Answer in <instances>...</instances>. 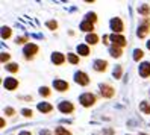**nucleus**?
<instances>
[{"label": "nucleus", "instance_id": "nucleus-1", "mask_svg": "<svg viewBox=\"0 0 150 135\" xmlns=\"http://www.w3.org/2000/svg\"><path fill=\"white\" fill-rule=\"evenodd\" d=\"M93 102H94V96L93 94L86 93V94H82L81 96V103L83 106H90V105H93Z\"/></svg>", "mask_w": 150, "mask_h": 135}, {"label": "nucleus", "instance_id": "nucleus-2", "mask_svg": "<svg viewBox=\"0 0 150 135\" xmlns=\"http://www.w3.org/2000/svg\"><path fill=\"white\" fill-rule=\"evenodd\" d=\"M74 79H76V82L81 84V85H86L88 84V76L85 73H82V71H77V73L74 75Z\"/></svg>", "mask_w": 150, "mask_h": 135}, {"label": "nucleus", "instance_id": "nucleus-3", "mask_svg": "<svg viewBox=\"0 0 150 135\" xmlns=\"http://www.w3.org/2000/svg\"><path fill=\"white\" fill-rule=\"evenodd\" d=\"M139 75L143 77L150 75V64H149V62H143V64L139 65Z\"/></svg>", "mask_w": 150, "mask_h": 135}, {"label": "nucleus", "instance_id": "nucleus-4", "mask_svg": "<svg viewBox=\"0 0 150 135\" xmlns=\"http://www.w3.org/2000/svg\"><path fill=\"white\" fill-rule=\"evenodd\" d=\"M111 28H112V31H115V32H121L123 31V24H121L120 18H112L111 20Z\"/></svg>", "mask_w": 150, "mask_h": 135}, {"label": "nucleus", "instance_id": "nucleus-5", "mask_svg": "<svg viewBox=\"0 0 150 135\" xmlns=\"http://www.w3.org/2000/svg\"><path fill=\"white\" fill-rule=\"evenodd\" d=\"M109 38H111V41H112V43L118 44V46H125V44H126V40H125V37H120V35H115V33H112Z\"/></svg>", "mask_w": 150, "mask_h": 135}, {"label": "nucleus", "instance_id": "nucleus-6", "mask_svg": "<svg viewBox=\"0 0 150 135\" xmlns=\"http://www.w3.org/2000/svg\"><path fill=\"white\" fill-rule=\"evenodd\" d=\"M37 50H38V47L35 46V44H28V46L24 47V55H26V56H30V55H33Z\"/></svg>", "mask_w": 150, "mask_h": 135}, {"label": "nucleus", "instance_id": "nucleus-7", "mask_svg": "<svg viewBox=\"0 0 150 135\" xmlns=\"http://www.w3.org/2000/svg\"><path fill=\"white\" fill-rule=\"evenodd\" d=\"M5 87H6L8 90H14V88L17 87V80H15L14 77H6V79H5Z\"/></svg>", "mask_w": 150, "mask_h": 135}, {"label": "nucleus", "instance_id": "nucleus-8", "mask_svg": "<svg viewBox=\"0 0 150 135\" xmlns=\"http://www.w3.org/2000/svg\"><path fill=\"white\" fill-rule=\"evenodd\" d=\"M59 109L62 111V112H71L73 111V106H71V103L70 102H62L59 105Z\"/></svg>", "mask_w": 150, "mask_h": 135}, {"label": "nucleus", "instance_id": "nucleus-9", "mask_svg": "<svg viewBox=\"0 0 150 135\" xmlns=\"http://www.w3.org/2000/svg\"><path fill=\"white\" fill-rule=\"evenodd\" d=\"M53 85H55L56 90H59V91H62V90H67V82H64V80H55Z\"/></svg>", "mask_w": 150, "mask_h": 135}, {"label": "nucleus", "instance_id": "nucleus-10", "mask_svg": "<svg viewBox=\"0 0 150 135\" xmlns=\"http://www.w3.org/2000/svg\"><path fill=\"white\" fill-rule=\"evenodd\" d=\"M52 61H53L55 64H62V62H64V56L61 55V53H53V56H52Z\"/></svg>", "mask_w": 150, "mask_h": 135}, {"label": "nucleus", "instance_id": "nucleus-11", "mask_svg": "<svg viewBox=\"0 0 150 135\" xmlns=\"http://www.w3.org/2000/svg\"><path fill=\"white\" fill-rule=\"evenodd\" d=\"M105 67H106V62H105V61H100V59H99V61L94 62V68L99 70V71H100V70H105Z\"/></svg>", "mask_w": 150, "mask_h": 135}, {"label": "nucleus", "instance_id": "nucleus-12", "mask_svg": "<svg viewBox=\"0 0 150 135\" xmlns=\"http://www.w3.org/2000/svg\"><path fill=\"white\" fill-rule=\"evenodd\" d=\"M38 109H40L41 112H49V111L52 109V105H49V103H40V105H38Z\"/></svg>", "mask_w": 150, "mask_h": 135}, {"label": "nucleus", "instance_id": "nucleus-13", "mask_svg": "<svg viewBox=\"0 0 150 135\" xmlns=\"http://www.w3.org/2000/svg\"><path fill=\"white\" fill-rule=\"evenodd\" d=\"M81 29H82V31H93V24H91L90 21H83V23L81 24Z\"/></svg>", "mask_w": 150, "mask_h": 135}, {"label": "nucleus", "instance_id": "nucleus-14", "mask_svg": "<svg viewBox=\"0 0 150 135\" xmlns=\"http://www.w3.org/2000/svg\"><path fill=\"white\" fill-rule=\"evenodd\" d=\"M77 52L81 53V55H88V47L86 46H83V44H81V46H77Z\"/></svg>", "mask_w": 150, "mask_h": 135}, {"label": "nucleus", "instance_id": "nucleus-15", "mask_svg": "<svg viewBox=\"0 0 150 135\" xmlns=\"http://www.w3.org/2000/svg\"><path fill=\"white\" fill-rule=\"evenodd\" d=\"M97 40H99V38H97L94 33H91V35H86V41H88V43H91V44L97 43Z\"/></svg>", "mask_w": 150, "mask_h": 135}, {"label": "nucleus", "instance_id": "nucleus-16", "mask_svg": "<svg viewBox=\"0 0 150 135\" xmlns=\"http://www.w3.org/2000/svg\"><path fill=\"white\" fill-rule=\"evenodd\" d=\"M109 52H111V55H112V56H115V58H117V56H120V53H121L118 47H111V49H109Z\"/></svg>", "mask_w": 150, "mask_h": 135}, {"label": "nucleus", "instance_id": "nucleus-17", "mask_svg": "<svg viewBox=\"0 0 150 135\" xmlns=\"http://www.w3.org/2000/svg\"><path fill=\"white\" fill-rule=\"evenodd\" d=\"M68 61L71 62V64H76V62L79 61V58L76 55H73V53H70V55H68Z\"/></svg>", "mask_w": 150, "mask_h": 135}, {"label": "nucleus", "instance_id": "nucleus-18", "mask_svg": "<svg viewBox=\"0 0 150 135\" xmlns=\"http://www.w3.org/2000/svg\"><path fill=\"white\" fill-rule=\"evenodd\" d=\"M9 35H11V31L8 29V28H3V29H2V37H3V38H8Z\"/></svg>", "mask_w": 150, "mask_h": 135}, {"label": "nucleus", "instance_id": "nucleus-19", "mask_svg": "<svg viewBox=\"0 0 150 135\" xmlns=\"http://www.w3.org/2000/svg\"><path fill=\"white\" fill-rule=\"evenodd\" d=\"M141 56H143V52H141V50H138V49H137V50L134 52V59H135V61H138V59H139Z\"/></svg>", "mask_w": 150, "mask_h": 135}, {"label": "nucleus", "instance_id": "nucleus-20", "mask_svg": "<svg viewBox=\"0 0 150 135\" xmlns=\"http://www.w3.org/2000/svg\"><path fill=\"white\" fill-rule=\"evenodd\" d=\"M103 90H105V94H106V96H111V94H112V93H111L112 90H111L109 87H106V85H102V91H103Z\"/></svg>", "mask_w": 150, "mask_h": 135}, {"label": "nucleus", "instance_id": "nucleus-21", "mask_svg": "<svg viewBox=\"0 0 150 135\" xmlns=\"http://www.w3.org/2000/svg\"><path fill=\"white\" fill-rule=\"evenodd\" d=\"M94 20H96V14H94V12L86 14V21H90V23H91V21H94Z\"/></svg>", "mask_w": 150, "mask_h": 135}, {"label": "nucleus", "instance_id": "nucleus-22", "mask_svg": "<svg viewBox=\"0 0 150 135\" xmlns=\"http://www.w3.org/2000/svg\"><path fill=\"white\" fill-rule=\"evenodd\" d=\"M141 109H143L144 112H150V108H149V105H147L146 102H143V103H141Z\"/></svg>", "mask_w": 150, "mask_h": 135}, {"label": "nucleus", "instance_id": "nucleus-23", "mask_svg": "<svg viewBox=\"0 0 150 135\" xmlns=\"http://www.w3.org/2000/svg\"><path fill=\"white\" fill-rule=\"evenodd\" d=\"M6 68L9 71H17V64H9V65H6Z\"/></svg>", "mask_w": 150, "mask_h": 135}, {"label": "nucleus", "instance_id": "nucleus-24", "mask_svg": "<svg viewBox=\"0 0 150 135\" xmlns=\"http://www.w3.org/2000/svg\"><path fill=\"white\" fill-rule=\"evenodd\" d=\"M56 132H58L59 135H68V132H67V131H64V129H61V128H58V129H56Z\"/></svg>", "mask_w": 150, "mask_h": 135}, {"label": "nucleus", "instance_id": "nucleus-25", "mask_svg": "<svg viewBox=\"0 0 150 135\" xmlns=\"http://www.w3.org/2000/svg\"><path fill=\"white\" fill-rule=\"evenodd\" d=\"M40 93H41V94H44V96H47V94H49V88H46V87L41 88V90H40Z\"/></svg>", "mask_w": 150, "mask_h": 135}, {"label": "nucleus", "instance_id": "nucleus-26", "mask_svg": "<svg viewBox=\"0 0 150 135\" xmlns=\"http://www.w3.org/2000/svg\"><path fill=\"white\" fill-rule=\"evenodd\" d=\"M21 114H24L26 117H29V115H32V111H29V109H23Z\"/></svg>", "mask_w": 150, "mask_h": 135}, {"label": "nucleus", "instance_id": "nucleus-27", "mask_svg": "<svg viewBox=\"0 0 150 135\" xmlns=\"http://www.w3.org/2000/svg\"><path fill=\"white\" fill-rule=\"evenodd\" d=\"M120 71H121V70H120V67H117L115 70H114V76L118 77V76H120Z\"/></svg>", "mask_w": 150, "mask_h": 135}, {"label": "nucleus", "instance_id": "nucleus-28", "mask_svg": "<svg viewBox=\"0 0 150 135\" xmlns=\"http://www.w3.org/2000/svg\"><path fill=\"white\" fill-rule=\"evenodd\" d=\"M47 26H49V28H52V29H55V28H56V23H53V21H49V23H47Z\"/></svg>", "mask_w": 150, "mask_h": 135}, {"label": "nucleus", "instance_id": "nucleus-29", "mask_svg": "<svg viewBox=\"0 0 150 135\" xmlns=\"http://www.w3.org/2000/svg\"><path fill=\"white\" fill-rule=\"evenodd\" d=\"M20 135H30V134H29V132H21Z\"/></svg>", "mask_w": 150, "mask_h": 135}, {"label": "nucleus", "instance_id": "nucleus-30", "mask_svg": "<svg viewBox=\"0 0 150 135\" xmlns=\"http://www.w3.org/2000/svg\"><path fill=\"white\" fill-rule=\"evenodd\" d=\"M147 47H149V49H150V41H149V43H147Z\"/></svg>", "mask_w": 150, "mask_h": 135}, {"label": "nucleus", "instance_id": "nucleus-31", "mask_svg": "<svg viewBox=\"0 0 150 135\" xmlns=\"http://www.w3.org/2000/svg\"><path fill=\"white\" fill-rule=\"evenodd\" d=\"M141 135H144V134H141Z\"/></svg>", "mask_w": 150, "mask_h": 135}]
</instances>
